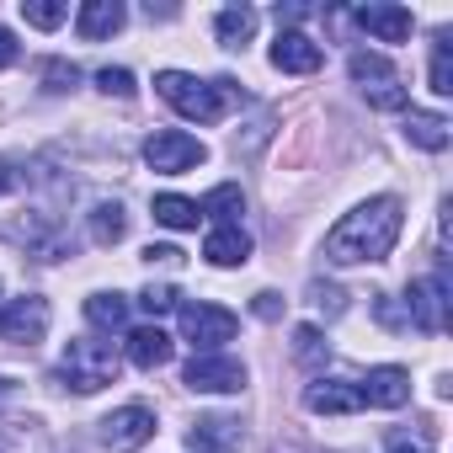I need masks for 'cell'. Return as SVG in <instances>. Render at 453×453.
I'll return each instance as SVG.
<instances>
[{
    "mask_svg": "<svg viewBox=\"0 0 453 453\" xmlns=\"http://www.w3.org/2000/svg\"><path fill=\"white\" fill-rule=\"evenodd\" d=\"M347 70H352V81L363 86L368 107H384V112L405 107V81H400V70H395L384 54H352Z\"/></svg>",
    "mask_w": 453,
    "mask_h": 453,
    "instance_id": "4",
    "label": "cell"
},
{
    "mask_svg": "<svg viewBox=\"0 0 453 453\" xmlns=\"http://www.w3.org/2000/svg\"><path fill=\"white\" fill-rule=\"evenodd\" d=\"M294 357H299V363H326V336H320L315 326H299V331H294Z\"/></svg>",
    "mask_w": 453,
    "mask_h": 453,
    "instance_id": "27",
    "label": "cell"
},
{
    "mask_svg": "<svg viewBox=\"0 0 453 453\" xmlns=\"http://www.w3.org/2000/svg\"><path fill=\"white\" fill-rule=\"evenodd\" d=\"M432 91H437V96H453V54H448V33H437V49H432Z\"/></svg>",
    "mask_w": 453,
    "mask_h": 453,
    "instance_id": "25",
    "label": "cell"
},
{
    "mask_svg": "<svg viewBox=\"0 0 453 453\" xmlns=\"http://www.w3.org/2000/svg\"><path fill=\"white\" fill-rule=\"evenodd\" d=\"M320 43L315 38H304V33H294V27H283L278 33V43H273V65L283 70V75H315L320 70Z\"/></svg>",
    "mask_w": 453,
    "mask_h": 453,
    "instance_id": "12",
    "label": "cell"
},
{
    "mask_svg": "<svg viewBox=\"0 0 453 453\" xmlns=\"http://www.w3.org/2000/svg\"><path fill=\"white\" fill-rule=\"evenodd\" d=\"M96 86H102L107 96H123V102H128V96L139 91V86H134V75H128V70H112V65H107V70L96 75Z\"/></svg>",
    "mask_w": 453,
    "mask_h": 453,
    "instance_id": "30",
    "label": "cell"
},
{
    "mask_svg": "<svg viewBox=\"0 0 453 453\" xmlns=\"http://www.w3.org/2000/svg\"><path fill=\"white\" fill-rule=\"evenodd\" d=\"M197 213H203V219H219V224H235V219L246 213V197H241L235 181H224V187H213V192L197 203Z\"/></svg>",
    "mask_w": 453,
    "mask_h": 453,
    "instance_id": "21",
    "label": "cell"
},
{
    "mask_svg": "<svg viewBox=\"0 0 453 453\" xmlns=\"http://www.w3.org/2000/svg\"><path fill=\"white\" fill-rule=\"evenodd\" d=\"M22 17L49 33V27H59V22L70 17V6H59V0H22Z\"/></svg>",
    "mask_w": 453,
    "mask_h": 453,
    "instance_id": "26",
    "label": "cell"
},
{
    "mask_svg": "<svg viewBox=\"0 0 453 453\" xmlns=\"http://www.w3.org/2000/svg\"><path fill=\"white\" fill-rule=\"evenodd\" d=\"M405 320L416 326V331H426V336H437L442 326H448V278L442 273H432V278H416L411 288H405Z\"/></svg>",
    "mask_w": 453,
    "mask_h": 453,
    "instance_id": "8",
    "label": "cell"
},
{
    "mask_svg": "<svg viewBox=\"0 0 453 453\" xmlns=\"http://www.w3.org/2000/svg\"><path fill=\"white\" fill-rule=\"evenodd\" d=\"M181 379H187V389H197V395H235V389H246V363L224 357V352H197V357L181 368Z\"/></svg>",
    "mask_w": 453,
    "mask_h": 453,
    "instance_id": "7",
    "label": "cell"
},
{
    "mask_svg": "<svg viewBox=\"0 0 453 453\" xmlns=\"http://www.w3.org/2000/svg\"><path fill=\"white\" fill-rule=\"evenodd\" d=\"M17 187H22V171H17L6 155H0V192H17Z\"/></svg>",
    "mask_w": 453,
    "mask_h": 453,
    "instance_id": "33",
    "label": "cell"
},
{
    "mask_svg": "<svg viewBox=\"0 0 453 453\" xmlns=\"http://www.w3.org/2000/svg\"><path fill=\"white\" fill-rule=\"evenodd\" d=\"M405 134H411V144H421V150H448V118H437V112H411L405 118Z\"/></svg>",
    "mask_w": 453,
    "mask_h": 453,
    "instance_id": "22",
    "label": "cell"
},
{
    "mask_svg": "<svg viewBox=\"0 0 453 453\" xmlns=\"http://www.w3.org/2000/svg\"><path fill=\"white\" fill-rule=\"evenodd\" d=\"M0 395H12V379H0Z\"/></svg>",
    "mask_w": 453,
    "mask_h": 453,
    "instance_id": "36",
    "label": "cell"
},
{
    "mask_svg": "<svg viewBox=\"0 0 453 453\" xmlns=\"http://www.w3.org/2000/svg\"><path fill=\"white\" fill-rule=\"evenodd\" d=\"M59 379L75 389V395H96L107 384H118V352L96 336H75L65 342V363H59Z\"/></svg>",
    "mask_w": 453,
    "mask_h": 453,
    "instance_id": "3",
    "label": "cell"
},
{
    "mask_svg": "<svg viewBox=\"0 0 453 453\" xmlns=\"http://www.w3.org/2000/svg\"><path fill=\"white\" fill-rule=\"evenodd\" d=\"M187 448L192 453H235L241 448V421H230V416H197L192 432H187Z\"/></svg>",
    "mask_w": 453,
    "mask_h": 453,
    "instance_id": "13",
    "label": "cell"
},
{
    "mask_svg": "<svg viewBox=\"0 0 453 453\" xmlns=\"http://www.w3.org/2000/svg\"><path fill=\"white\" fill-rule=\"evenodd\" d=\"M43 86H49V91H75V86H81V70L65 65V59H49V65H43Z\"/></svg>",
    "mask_w": 453,
    "mask_h": 453,
    "instance_id": "28",
    "label": "cell"
},
{
    "mask_svg": "<svg viewBox=\"0 0 453 453\" xmlns=\"http://www.w3.org/2000/svg\"><path fill=\"white\" fill-rule=\"evenodd\" d=\"M405 230V203L400 197H368L352 213H342L326 235V262L357 267V262H384Z\"/></svg>",
    "mask_w": 453,
    "mask_h": 453,
    "instance_id": "1",
    "label": "cell"
},
{
    "mask_svg": "<svg viewBox=\"0 0 453 453\" xmlns=\"http://www.w3.org/2000/svg\"><path fill=\"white\" fill-rule=\"evenodd\" d=\"M203 160H208L203 139H192V134H181V128H155V134L144 139V165L160 171V176H181V171H192V165H203Z\"/></svg>",
    "mask_w": 453,
    "mask_h": 453,
    "instance_id": "5",
    "label": "cell"
},
{
    "mask_svg": "<svg viewBox=\"0 0 453 453\" xmlns=\"http://www.w3.org/2000/svg\"><path fill=\"white\" fill-rule=\"evenodd\" d=\"M384 448H389V453H432V442H426V437H411V432H395Z\"/></svg>",
    "mask_w": 453,
    "mask_h": 453,
    "instance_id": "31",
    "label": "cell"
},
{
    "mask_svg": "<svg viewBox=\"0 0 453 453\" xmlns=\"http://www.w3.org/2000/svg\"><path fill=\"white\" fill-rule=\"evenodd\" d=\"M0 336L17 342V347H38L49 336V299L27 294V299H12L6 315H0Z\"/></svg>",
    "mask_w": 453,
    "mask_h": 453,
    "instance_id": "9",
    "label": "cell"
},
{
    "mask_svg": "<svg viewBox=\"0 0 453 453\" xmlns=\"http://www.w3.org/2000/svg\"><path fill=\"white\" fill-rule=\"evenodd\" d=\"M139 304H144L150 315H171V310H176V288H171V283H150V288L139 294Z\"/></svg>",
    "mask_w": 453,
    "mask_h": 453,
    "instance_id": "29",
    "label": "cell"
},
{
    "mask_svg": "<svg viewBox=\"0 0 453 453\" xmlns=\"http://www.w3.org/2000/svg\"><path fill=\"white\" fill-rule=\"evenodd\" d=\"M150 213H155V224H165V230H197V203L192 197H176V192H160L155 203H150Z\"/></svg>",
    "mask_w": 453,
    "mask_h": 453,
    "instance_id": "20",
    "label": "cell"
},
{
    "mask_svg": "<svg viewBox=\"0 0 453 453\" xmlns=\"http://www.w3.org/2000/svg\"><path fill=\"white\" fill-rule=\"evenodd\" d=\"M123 352H128V363H134V368L155 373V368H165V363H171V336H165L160 326H139V331H128Z\"/></svg>",
    "mask_w": 453,
    "mask_h": 453,
    "instance_id": "17",
    "label": "cell"
},
{
    "mask_svg": "<svg viewBox=\"0 0 453 453\" xmlns=\"http://www.w3.org/2000/svg\"><path fill=\"white\" fill-rule=\"evenodd\" d=\"M155 91L187 118V123H219L230 107L246 102V91L230 81V75H219V81H197V75H181V70H160L155 75Z\"/></svg>",
    "mask_w": 453,
    "mask_h": 453,
    "instance_id": "2",
    "label": "cell"
},
{
    "mask_svg": "<svg viewBox=\"0 0 453 453\" xmlns=\"http://www.w3.org/2000/svg\"><path fill=\"white\" fill-rule=\"evenodd\" d=\"M235 331H241V320L224 304H181V336L197 352H219L224 342H235Z\"/></svg>",
    "mask_w": 453,
    "mask_h": 453,
    "instance_id": "6",
    "label": "cell"
},
{
    "mask_svg": "<svg viewBox=\"0 0 453 453\" xmlns=\"http://www.w3.org/2000/svg\"><path fill=\"white\" fill-rule=\"evenodd\" d=\"M304 17H310L304 6H278V22H304Z\"/></svg>",
    "mask_w": 453,
    "mask_h": 453,
    "instance_id": "35",
    "label": "cell"
},
{
    "mask_svg": "<svg viewBox=\"0 0 453 453\" xmlns=\"http://www.w3.org/2000/svg\"><path fill=\"white\" fill-rule=\"evenodd\" d=\"M155 437V411L150 405H123V411H112L107 421H102V442L112 448V453H134V448H144Z\"/></svg>",
    "mask_w": 453,
    "mask_h": 453,
    "instance_id": "10",
    "label": "cell"
},
{
    "mask_svg": "<svg viewBox=\"0 0 453 453\" xmlns=\"http://www.w3.org/2000/svg\"><path fill=\"white\" fill-rule=\"evenodd\" d=\"M304 405H310L315 416H352V411H363V395H357V384L315 379V384L304 389Z\"/></svg>",
    "mask_w": 453,
    "mask_h": 453,
    "instance_id": "14",
    "label": "cell"
},
{
    "mask_svg": "<svg viewBox=\"0 0 453 453\" xmlns=\"http://www.w3.org/2000/svg\"><path fill=\"white\" fill-rule=\"evenodd\" d=\"M203 257L213 267H246L251 262V235L241 230V224H219V230L203 241Z\"/></svg>",
    "mask_w": 453,
    "mask_h": 453,
    "instance_id": "15",
    "label": "cell"
},
{
    "mask_svg": "<svg viewBox=\"0 0 453 453\" xmlns=\"http://www.w3.org/2000/svg\"><path fill=\"white\" fill-rule=\"evenodd\" d=\"M213 33H219L224 49H246L251 33H257V12H251V6H224V12L213 17Z\"/></svg>",
    "mask_w": 453,
    "mask_h": 453,
    "instance_id": "19",
    "label": "cell"
},
{
    "mask_svg": "<svg viewBox=\"0 0 453 453\" xmlns=\"http://www.w3.org/2000/svg\"><path fill=\"white\" fill-rule=\"evenodd\" d=\"M357 27H363L368 38H379V43H405L416 22H411L405 6H363V12H357Z\"/></svg>",
    "mask_w": 453,
    "mask_h": 453,
    "instance_id": "16",
    "label": "cell"
},
{
    "mask_svg": "<svg viewBox=\"0 0 453 453\" xmlns=\"http://www.w3.org/2000/svg\"><path fill=\"white\" fill-rule=\"evenodd\" d=\"M128 235V213L118 208V203H102L96 213H91V241L96 246H118Z\"/></svg>",
    "mask_w": 453,
    "mask_h": 453,
    "instance_id": "24",
    "label": "cell"
},
{
    "mask_svg": "<svg viewBox=\"0 0 453 453\" xmlns=\"http://www.w3.org/2000/svg\"><path fill=\"white\" fill-rule=\"evenodd\" d=\"M123 22H128L123 0H86V6H81V17H75V27H81V38H86V43H102V38H112Z\"/></svg>",
    "mask_w": 453,
    "mask_h": 453,
    "instance_id": "18",
    "label": "cell"
},
{
    "mask_svg": "<svg viewBox=\"0 0 453 453\" xmlns=\"http://www.w3.org/2000/svg\"><path fill=\"white\" fill-rule=\"evenodd\" d=\"M17 65V38H12V27H0V70H12Z\"/></svg>",
    "mask_w": 453,
    "mask_h": 453,
    "instance_id": "32",
    "label": "cell"
},
{
    "mask_svg": "<svg viewBox=\"0 0 453 453\" xmlns=\"http://www.w3.org/2000/svg\"><path fill=\"white\" fill-rule=\"evenodd\" d=\"M86 320L102 326V331H123L128 326V299L123 294H91L86 299Z\"/></svg>",
    "mask_w": 453,
    "mask_h": 453,
    "instance_id": "23",
    "label": "cell"
},
{
    "mask_svg": "<svg viewBox=\"0 0 453 453\" xmlns=\"http://www.w3.org/2000/svg\"><path fill=\"white\" fill-rule=\"evenodd\" d=\"M357 395H363V405H379V411H400L405 400H411V373L405 368H368L363 373V384H357Z\"/></svg>",
    "mask_w": 453,
    "mask_h": 453,
    "instance_id": "11",
    "label": "cell"
},
{
    "mask_svg": "<svg viewBox=\"0 0 453 453\" xmlns=\"http://www.w3.org/2000/svg\"><path fill=\"white\" fill-rule=\"evenodd\" d=\"M251 310H257L262 320H278V315H283V304H278V294H257V304H251Z\"/></svg>",
    "mask_w": 453,
    "mask_h": 453,
    "instance_id": "34",
    "label": "cell"
}]
</instances>
